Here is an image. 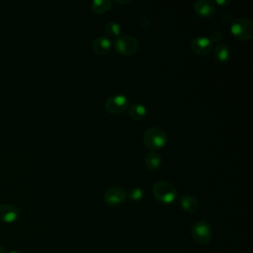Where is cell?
Returning a JSON list of instances; mask_svg holds the SVG:
<instances>
[{
  "label": "cell",
  "mask_w": 253,
  "mask_h": 253,
  "mask_svg": "<svg viewBox=\"0 0 253 253\" xmlns=\"http://www.w3.org/2000/svg\"><path fill=\"white\" fill-rule=\"evenodd\" d=\"M20 216V210L11 204L0 205V221L13 222Z\"/></svg>",
  "instance_id": "cell-10"
},
{
  "label": "cell",
  "mask_w": 253,
  "mask_h": 253,
  "mask_svg": "<svg viewBox=\"0 0 253 253\" xmlns=\"http://www.w3.org/2000/svg\"><path fill=\"white\" fill-rule=\"evenodd\" d=\"M194 11L200 17L210 18L215 13V5L211 0H198L194 3Z\"/></svg>",
  "instance_id": "cell-9"
},
{
  "label": "cell",
  "mask_w": 253,
  "mask_h": 253,
  "mask_svg": "<svg viewBox=\"0 0 253 253\" xmlns=\"http://www.w3.org/2000/svg\"><path fill=\"white\" fill-rule=\"evenodd\" d=\"M216 4H218V5H220V6H222V7H225L226 5H228L230 2L229 1H224V0H217L216 2H215Z\"/></svg>",
  "instance_id": "cell-21"
},
{
  "label": "cell",
  "mask_w": 253,
  "mask_h": 253,
  "mask_svg": "<svg viewBox=\"0 0 253 253\" xmlns=\"http://www.w3.org/2000/svg\"><path fill=\"white\" fill-rule=\"evenodd\" d=\"M190 48L196 55L205 56L211 51L212 42L209 38L197 37L191 41Z\"/></svg>",
  "instance_id": "cell-8"
},
{
  "label": "cell",
  "mask_w": 253,
  "mask_h": 253,
  "mask_svg": "<svg viewBox=\"0 0 253 253\" xmlns=\"http://www.w3.org/2000/svg\"><path fill=\"white\" fill-rule=\"evenodd\" d=\"M112 2L110 0H96L91 4L92 11L96 14H104L110 10Z\"/></svg>",
  "instance_id": "cell-16"
},
{
  "label": "cell",
  "mask_w": 253,
  "mask_h": 253,
  "mask_svg": "<svg viewBox=\"0 0 253 253\" xmlns=\"http://www.w3.org/2000/svg\"><path fill=\"white\" fill-rule=\"evenodd\" d=\"M138 47H139V43L137 40L131 36H127V35L119 36L115 42V48L122 55H126V56L132 55L138 50Z\"/></svg>",
  "instance_id": "cell-5"
},
{
  "label": "cell",
  "mask_w": 253,
  "mask_h": 253,
  "mask_svg": "<svg viewBox=\"0 0 253 253\" xmlns=\"http://www.w3.org/2000/svg\"><path fill=\"white\" fill-rule=\"evenodd\" d=\"M230 31L236 39L249 41L253 37V23L246 18H237L230 24Z\"/></svg>",
  "instance_id": "cell-3"
},
{
  "label": "cell",
  "mask_w": 253,
  "mask_h": 253,
  "mask_svg": "<svg viewBox=\"0 0 253 253\" xmlns=\"http://www.w3.org/2000/svg\"><path fill=\"white\" fill-rule=\"evenodd\" d=\"M142 139L147 148L150 150H158L166 145L168 137L163 128L159 126H151L144 131Z\"/></svg>",
  "instance_id": "cell-1"
},
{
  "label": "cell",
  "mask_w": 253,
  "mask_h": 253,
  "mask_svg": "<svg viewBox=\"0 0 253 253\" xmlns=\"http://www.w3.org/2000/svg\"><path fill=\"white\" fill-rule=\"evenodd\" d=\"M139 25L143 29H149L151 27V20L147 16H142L139 19Z\"/></svg>",
  "instance_id": "cell-19"
},
{
  "label": "cell",
  "mask_w": 253,
  "mask_h": 253,
  "mask_svg": "<svg viewBox=\"0 0 253 253\" xmlns=\"http://www.w3.org/2000/svg\"><path fill=\"white\" fill-rule=\"evenodd\" d=\"M128 115L134 121H141L146 116V109L143 105L135 103L130 106L128 110Z\"/></svg>",
  "instance_id": "cell-15"
},
{
  "label": "cell",
  "mask_w": 253,
  "mask_h": 253,
  "mask_svg": "<svg viewBox=\"0 0 253 253\" xmlns=\"http://www.w3.org/2000/svg\"><path fill=\"white\" fill-rule=\"evenodd\" d=\"M9 253H20V252H18V251H12V252H9Z\"/></svg>",
  "instance_id": "cell-22"
},
{
  "label": "cell",
  "mask_w": 253,
  "mask_h": 253,
  "mask_svg": "<svg viewBox=\"0 0 253 253\" xmlns=\"http://www.w3.org/2000/svg\"><path fill=\"white\" fill-rule=\"evenodd\" d=\"M128 107V99L122 95L116 94L110 96L105 102V109L108 113L113 115H118L125 112Z\"/></svg>",
  "instance_id": "cell-6"
},
{
  "label": "cell",
  "mask_w": 253,
  "mask_h": 253,
  "mask_svg": "<svg viewBox=\"0 0 253 253\" xmlns=\"http://www.w3.org/2000/svg\"><path fill=\"white\" fill-rule=\"evenodd\" d=\"M154 198L165 205L172 204L177 198V191L175 187L166 181H157L152 187Z\"/></svg>",
  "instance_id": "cell-2"
},
{
  "label": "cell",
  "mask_w": 253,
  "mask_h": 253,
  "mask_svg": "<svg viewBox=\"0 0 253 253\" xmlns=\"http://www.w3.org/2000/svg\"><path fill=\"white\" fill-rule=\"evenodd\" d=\"M191 235L194 241L200 245H207L212 239V229L206 220H198L191 229Z\"/></svg>",
  "instance_id": "cell-4"
},
{
  "label": "cell",
  "mask_w": 253,
  "mask_h": 253,
  "mask_svg": "<svg viewBox=\"0 0 253 253\" xmlns=\"http://www.w3.org/2000/svg\"><path fill=\"white\" fill-rule=\"evenodd\" d=\"M222 39V34L219 32V31H217V30H214V31H211V42H218V41H220Z\"/></svg>",
  "instance_id": "cell-20"
},
{
  "label": "cell",
  "mask_w": 253,
  "mask_h": 253,
  "mask_svg": "<svg viewBox=\"0 0 253 253\" xmlns=\"http://www.w3.org/2000/svg\"><path fill=\"white\" fill-rule=\"evenodd\" d=\"M230 57V49L227 44L219 43L214 47V58L219 63H224L228 61Z\"/></svg>",
  "instance_id": "cell-14"
},
{
  "label": "cell",
  "mask_w": 253,
  "mask_h": 253,
  "mask_svg": "<svg viewBox=\"0 0 253 253\" xmlns=\"http://www.w3.org/2000/svg\"><path fill=\"white\" fill-rule=\"evenodd\" d=\"M181 208L188 213H195L199 209L198 200L191 195H183L180 198Z\"/></svg>",
  "instance_id": "cell-12"
},
{
  "label": "cell",
  "mask_w": 253,
  "mask_h": 253,
  "mask_svg": "<svg viewBox=\"0 0 253 253\" xmlns=\"http://www.w3.org/2000/svg\"><path fill=\"white\" fill-rule=\"evenodd\" d=\"M105 32L111 37H119L121 33V27L117 22H109L105 26Z\"/></svg>",
  "instance_id": "cell-17"
},
{
  "label": "cell",
  "mask_w": 253,
  "mask_h": 253,
  "mask_svg": "<svg viewBox=\"0 0 253 253\" xmlns=\"http://www.w3.org/2000/svg\"><path fill=\"white\" fill-rule=\"evenodd\" d=\"M127 196H128L129 200L137 202V201H140L143 198V191L139 187H133L128 191Z\"/></svg>",
  "instance_id": "cell-18"
},
{
  "label": "cell",
  "mask_w": 253,
  "mask_h": 253,
  "mask_svg": "<svg viewBox=\"0 0 253 253\" xmlns=\"http://www.w3.org/2000/svg\"><path fill=\"white\" fill-rule=\"evenodd\" d=\"M111 46L112 42L106 37H98L92 42V49L99 55L108 53L111 49Z\"/></svg>",
  "instance_id": "cell-11"
},
{
  "label": "cell",
  "mask_w": 253,
  "mask_h": 253,
  "mask_svg": "<svg viewBox=\"0 0 253 253\" xmlns=\"http://www.w3.org/2000/svg\"><path fill=\"white\" fill-rule=\"evenodd\" d=\"M126 199V192L123 187L114 186L109 188L104 195L106 204L110 207H119L125 203Z\"/></svg>",
  "instance_id": "cell-7"
},
{
  "label": "cell",
  "mask_w": 253,
  "mask_h": 253,
  "mask_svg": "<svg viewBox=\"0 0 253 253\" xmlns=\"http://www.w3.org/2000/svg\"><path fill=\"white\" fill-rule=\"evenodd\" d=\"M145 165L150 170H158L162 165V158L158 152L150 151L145 156Z\"/></svg>",
  "instance_id": "cell-13"
}]
</instances>
